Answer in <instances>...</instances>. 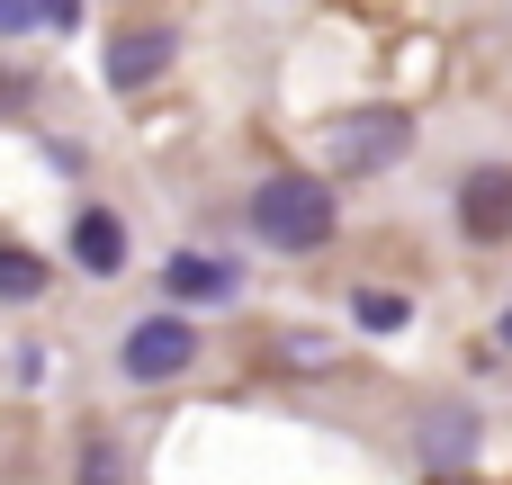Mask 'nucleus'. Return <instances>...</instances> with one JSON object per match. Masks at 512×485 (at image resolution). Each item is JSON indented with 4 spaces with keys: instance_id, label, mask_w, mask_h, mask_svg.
Segmentation results:
<instances>
[{
    "instance_id": "1",
    "label": "nucleus",
    "mask_w": 512,
    "mask_h": 485,
    "mask_svg": "<svg viewBox=\"0 0 512 485\" xmlns=\"http://www.w3.org/2000/svg\"><path fill=\"white\" fill-rule=\"evenodd\" d=\"M333 225H342V207H333V189L315 171H279V180L252 189V234L270 252H324Z\"/></svg>"
},
{
    "instance_id": "2",
    "label": "nucleus",
    "mask_w": 512,
    "mask_h": 485,
    "mask_svg": "<svg viewBox=\"0 0 512 485\" xmlns=\"http://www.w3.org/2000/svg\"><path fill=\"white\" fill-rule=\"evenodd\" d=\"M189 360H198L189 315H135V324H126V342H117V369H126L135 387H162V378H180Z\"/></svg>"
},
{
    "instance_id": "3",
    "label": "nucleus",
    "mask_w": 512,
    "mask_h": 485,
    "mask_svg": "<svg viewBox=\"0 0 512 485\" xmlns=\"http://www.w3.org/2000/svg\"><path fill=\"white\" fill-rule=\"evenodd\" d=\"M405 144H414L405 108H360V117L333 126V171H342V180H369V171L405 162Z\"/></svg>"
},
{
    "instance_id": "4",
    "label": "nucleus",
    "mask_w": 512,
    "mask_h": 485,
    "mask_svg": "<svg viewBox=\"0 0 512 485\" xmlns=\"http://www.w3.org/2000/svg\"><path fill=\"white\" fill-rule=\"evenodd\" d=\"M459 234L468 243H512V162H477L468 180H459Z\"/></svg>"
},
{
    "instance_id": "5",
    "label": "nucleus",
    "mask_w": 512,
    "mask_h": 485,
    "mask_svg": "<svg viewBox=\"0 0 512 485\" xmlns=\"http://www.w3.org/2000/svg\"><path fill=\"white\" fill-rule=\"evenodd\" d=\"M171 27H117L108 36V90H144V81H162L171 72Z\"/></svg>"
},
{
    "instance_id": "6",
    "label": "nucleus",
    "mask_w": 512,
    "mask_h": 485,
    "mask_svg": "<svg viewBox=\"0 0 512 485\" xmlns=\"http://www.w3.org/2000/svg\"><path fill=\"white\" fill-rule=\"evenodd\" d=\"M162 288H171L180 306H234V297H243V270L216 261V252H171V261H162Z\"/></svg>"
},
{
    "instance_id": "7",
    "label": "nucleus",
    "mask_w": 512,
    "mask_h": 485,
    "mask_svg": "<svg viewBox=\"0 0 512 485\" xmlns=\"http://www.w3.org/2000/svg\"><path fill=\"white\" fill-rule=\"evenodd\" d=\"M72 261H81V279H117L126 270V225L108 207H81L72 216Z\"/></svg>"
},
{
    "instance_id": "8",
    "label": "nucleus",
    "mask_w": 512,
    "mask_h": 485,
    "mask_svg": "<svg viewBox=\"0 0 512 485\" xmlns=\"http://www.w3.org/2000/svg\"><path fill=\"white\" fill-rule=\"evenodd\" d=\"M468 450H477V423H468L459 405H450L441 423H423V459H441V468H450V459H468Z\"/></svg>"
},
{
    "instance_id": "9",
    "label": "nucleus",
    "mask_w": 512,
    "mask_h": 485,
    "mask_svg": "<svg viewBox=\"0 0 512 485\" xmlns=\"http://www.w3.org/2000/svg\"><path fill=\"white\" fill-rule=\"evenodd\" d=\"M36 288H45V261H36L27 243H9V252H0V297H9V306H27Z\"/></svg>"
},
{
    "instance_id": "10",
    "label": "nucleus",
    "mask_w": 512,
    "mask_h": 485,
    "mask_svg": "<svg viewBox=\"0 0 512 485\" xmlns=\"http://www.w3.org/2000/svg\"><path fill=\"white\" fill-rule=\"evenodd\" d=\"M351 315H360V333H396L414 306H405L396 288H360V297H351Z\"/></svg>"
},
{
    "instance_id": "11",
    "label": "nucleus",
    "mask_w": 512,
    "mask_h": 485,
    "mask_svg": "<svg viewBox=\"0 0 512 485\" xmlns=\"http://www.w3.org/2000/svg\"><path fill=\"white\" fill-rule=\"evenodd\" d=\"M81 485H117V441H108V432L81 441Z\"/></svg>"
},
{
    "instance_id": "12",
    "label": "nucleus",
    "mask_w": 512,
    "mask_h": 485,
    "mask_svg": "<svg viewBox=\"0 0 512 485\" xmlns=\"http://www.w3.org/2000/svg\"><path fill=\"white\" fill-rule=\"evenodd\" d=\"M36 18H45V0H0V27H9V36H27Z\"/></svg>"
},
{
    "instance_id": "13",
    "label": "nucleus",
    "mask_w": 512,
    "mask_h": 485,
    "mask_svg": "<svg viewBox=\"0 0 512 485\" xmlns=\"http://www.w3.org/2000/svg\"><path fill=\"white\" fill-rule=\"evenodd\" d=\"M288 360H306V369H324L333 351H324V333H288Z\"/></svg>"
},
{
    "instance_id": "14",
    "label": "nucleus",
    "mask_w": 512,
    "mask_h": 485,
    "mask_svg": "<svg viewBox=\"0 0 512 485\" xmlns=\"http://www.w3.org/2000/svg\"><path fill=\"white\" fill-rule=\"evenodd\" d=\"M45 27H81V0H45Z\"/></svg>"
},
{
    "instance_id": "15",
    "label": "nucleus",
    "mask_w": 512,
    "mask_h": 485,
    "mask_svg": "<svg viewBox=\"0 0 512 485\" xmlns=\"http://www.w3.org/2000/svg\"><path fill=\"white\" fill-rule=\"evenodd\" d=\"M495 342H504V351H512V306H504V324H495Z\"/></svg>"
}]
</instances>
